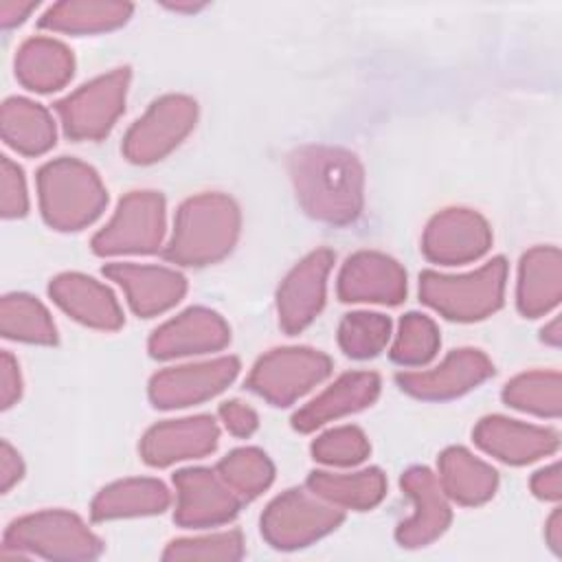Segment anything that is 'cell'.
<instances>
[{
  "instance_id": "cell-1",
  "label": "cell",
  "mask_w": 562,
  "mask_h": 562,
  "mask_svg": "<svg viewBox=\"0 0 562 562\" xmlns=\"http://www.w3.org/2000/svg\"><path fill=\"white\" fill-rule=\"evenodd\" d=\"M296 200L318 222L345 226L362 213L364 171L356 154L329 145H303L288 156Z\"/></svg>"
},
{
  "instance_id": "cell-2",
  "label": "cell",
  "mask_w": 562,
  "mask_h": 562,
  "mask_svg": "<svg viewBox=\"0 0 562 562\" xmlns=\"http://www.w3.org/2000/svg\"><path fill=\"white\" fill-rule=\"evenodd\" d=\"M239 226V209L228 195H193L178 206L173 231L162 255L178 266L200 268L215 263L233 250Z\"/></svg>"
},
{
  "instance_id": "cell-3",
  "label": "cell",
  "mask_w": 562,
  "mask_h": 562,
  "mask_svg": "<svg viewBox=\"0 0 562 562\" xmlns=\"http://www.w3.org/2000/svg\"><path fill=\"white\" fill-rule=\"evenodd\" d=\"M40 211L55 231H79L92 224L108 204L99 173L77 158H55L37 171Z\"/></svg>"
},
{
  "instance_id": "cell-4",
  "label": "cell",
  "mask_w": 562,
  "mask_h": 562,
  "mask_svg": "<svg viewBox=\"0 0 562 562\" xmlns=\"http://www.w3.org/2000/svg\"><path fill=\"white\" fill-rule=\"evenodd\" d=\"M507 261L494 257L468 274H439L432 270L419 277V299L448 321L472 323L494 314L503 305Z\"/></svg>"
},
{
  "instance_id": "cell-5",
  "label": "cell",
  "mask_w": 562,
  "mask_h": 562,
  "mask_svg": "<svg viewBox=\"0 0 562 562\" xmlns=\"http://www.w3.org/2000/svg\"><path fill=\"white\" fill-rule=\"evenodd\" d=\"M2 551L33 553L48 560H92L103 551V542L77 514L44 509L13 520L4 531Z\"/></svg>"
},
{
  "instance_id": "cell-6",
  "label": "cell",
  "mask_w": 562,
  "mask_h": 562,
  "mask_svg": "<svg viewBox=\"0 0 562 562\" xmlns=\"http://www.w3.org/2000/svg\"><path fill=\"white\" fill-rule=\"evenodd\" d=\"M345 514L314 492L285 490L261 514V536L274 549H301L327 536L342 522Z\"/></svg>"
},
{
  "instance_id": "cell-7",
  "label": "cell",
  "mask_w": 562,
  "mask_h": 562,
  "mask_svg": "<svg viewBox=\"0 0 562 562\" xmlns=\"http://www.w3.org/2000/svg\"><path fill=\"white\" fill-rule=\"evenodd\" d=\"M331 373V360L310 347H279L261 356L246 386L272 406H290Z\"/></svg>"
},
{
  "instance_id": "cell-8",
  "label": "cell",
  "mask_w": 562,
  "mask_h": 562,
  "mask_svg": "<svg viewBox=\"0 0 562 562\" xmlns=\"http://www.w3.org/2000/svg\"><path fill=\"white\" fill-rule=\"evenodd\" d=\"M130 68L105 72L55 103L64 134L72 140H99L110 134L125 110Z\"/></svg>"
},
{
  "instance_id": "cell-9",
  "label": "cell",
  "mask_w": 562,
  "mask_h": 562,
  "mask_svg": "<svg viewBox=\"0 0 562 562\" xmlns=\"http://www.w3.org/2000/svg\"><path fill=\"white\" fill-rule=\"evenodd\" d=\"M165 237V198L158 191H132L121 198L112 220L92 237V252L145 255L156 252Z\"/></svg>"
},
{
  "instance_id": "cell-10",
  "label": "cell",
  "mask_w": 562,
  "mask_h": 562,
  "mask_svg": "<svg viewBox=\"0 0 562 562\" xmlns=\"http://www.w3.org/2000/svg\"><path fill=\"white\" fill-rule=\"evenodd\" d=\"M198 103L184 94H165L127 130L123 154L130 162L149 165L176 149L193 130Z\"/></svg>"
},
{
  "instance_id": "cell-11",
  "label": "cell",
  "mask_w": 562,
  "mask_h": 562,
  "mask_svg": "<svg viewBox=\"0 0 562 562\" xmlns=\"http://www.w3.org/2000/svg\"><path fill=\"white\" fill-rule=\"evenodd\" d=\"M239 373L235 356L169 367L149 380V400L156 408H182L222 393Z\"/></svg>"
},
{
  "instance_id": "cell-12",
  "label": "cell",
  "mask_w": 562,
  "mask_h": 562,
  "mask_svg": "<svg viewBox=\"0 0 562 562\" xmlns=\"http://www.w3.org/2000/svg\"><path fill=\"white\" fill-rule=\"evenodd\" d=\"M492 246V231L483 215L472 209H443L437 213L422 237V252L435 263H468L483 257Z\"/></svg>"
},
{
  "instance_id": "cell-13",
  "label": "cell",
  "mask_w": 562,
  "mask_h": 562,
  "mask_svg": "<svg viewBox=\"0 0 562 562\" xmlns=\"http://www.w3.org/2000/svg\"><path fill=\"white\" fill-rule=\"evenodd\" d=\"M334 266V252L318 248L303 257L281 281L277 292L279 325L288 334L303 331L325 305L327 274Z\"/></svg>"
},
{
  "instance_id": "cell-14",
  "label": "cell",
  "mask_w": 562,
  "mask_h": 562,
  "mask_svg": "<svg viewBox=\"0 0 562 562\" xmlns=\"http://www.w3.org/2000/svg\"><path fill=\"white\" fill-rule=\"evenodd\" d=\"M178 503L173 520L180 527H213L237 516L244 503L217 474L209 468H184L173 474Z\"/></svg>"
},
{
  "instance_id": "cell-15",
  "label": "cell",
  "mask_w": 562,
  "mask_h": 562,
  "mask_svg": "<svg viewBox=\"0 0 562 562\" xmlns=\"http://www.w3.org/2000/svg\"><path fill=\"white\" fill-rule=\"evenodd\" d=\"M336 292L345 303L400 305L406 296V272L384 252L358 250L342 263Z\"/></svg>"
},
{
  "instance_id": "cell-16",
  "label": "cell",
  "mask_w": 562,
  "mask_h": 562,
  "mask_svg": "<svg viewBox=\"0 0 562 562\" xmlns=\"http://www.w3.org/2000/svg\"><path fill=\"white\" fill-rule=\"evenodd\" d=\"M494 375L492 360L472 347L450 351L443 362L430 371L397 373L395 382L402 391L419 400L459 397Z\"/></svg>"
},
{
  "instance_id": "cell-17",
  "label": "cell",
  "mask_w": 562,
  "mask_h": 562,
  "mask_svg": "<svg viewBox=\"0 0 562 562\" xmlns=\"http://www.w3.org/2000/svg\"><path fill=\"white\" fill-rule=\"evenodd\" d=\"M220 428L211 415L167 419L151 426L138 446L147 465L167 468L176 461L200 459L217 448Z\"/></svg>"
},
{
  "instance_id": "cell-18",
  "label": "cell",
  "mask_w": 562,
  "mask_h": 562,
  "mask_svg": "<svg viewBox=\"0 0 562 562\" xmlns=\"http://www.w3.org/2000/svg\"><path fill=\"white\" fill-rule=\"evenodd\" d=\"M402 490L413 501V516L400 522L395 538L406 549L426 547L437 540L450 525L452 512L439 479L426 465L408 468L400 479Z\"/></svg>"
},
{
  "instance_id": "cell-19",
  "label": "cell",
  "mask_w": 562,
  "mask_h": 562,
  "mask_svg": "<svg viewBox=\"0 0 562 562\" xmlns=\"http://www.w3.org/2000/svg\"><path fill=\"white\" fill-rule=\"evenodd\" d=\"M474 443L498 461L525 465L558 450L560 435L553 428L522 424L503 415L483 417L472 430Z\"/></svg>"
},
{
  "instance_id": "cell-20",
  "label": "cell",
  "mask_w": 562,
  "mask_h": 562,
  "mask_svg": "<svg viewBox=\"0 0 562 562\" xmlns=\"http://www.w3.org/2000/svg\"><path fill=\"white\" fill-rule=\"evenodd\" d=\"M231 329L226 321L206 307H189L176 318L162 323L149 336V353L158 360L206 353L226 347Z\"/></svg>"
},
{
  "instance_id": "cell-21",
  "label": "cell",
  "mask_w": 562,
  "mask_h": 562,
  "mask_svg": "<svg viewBox=\"0 0 562 562\" xmlns=\"http://www.w3.org/2000/svg\"><path fill=\"white\" fill-rule=\"evenodd\" d=\"M103 274L123 288L132 312L143 318L167 312L187 292V279L162 266L108 263Z\"/></svg>"
},
{
  "instance_id": "cell-22",
  "label": "cell",
  "mask_w": 562,
  "mask_h": 562,
  "mask_svg": "<svg viewBox=\"0 0 562 562\" xmlns=\"http://www.w3.org/2000/svg\"><path fill=\"white\" fill-rule=\"evenodd\" d=\"M380 395V375L373 371L342 373L331 386L318 393L312 402L292 415V426L299 432H312L318 426L349 413L371 406Z\"/></svg>"
},
{
  "instance_id": "cell-23",
  "label": "cell",
  "mask_w": 562,
  "mask_h": 562,
  "mask_svg": "<svg viewBox=\"0 0 562 562\" xmlns=\"http://www.w3.org/2000/svg\"><path fill=\"white\" fill-rule=\"evenodd\" d=\"M50 299L81 325L114 331L123 325V312L110 288L81 272L57 274L48 285Z\"/></svg>"
},
{
  "instance_id": "cell-24",
  "label": "cell",
  "mask_w": 562,
  "mask_h": 562,
  "mask_svg": "<svg viewBox=\"0 0 562 562\" xmlns=\"http://www.w3.org/2000/svg\"><path fill=\"white\" fill-rule=\"evenodd\" d=\"M562 299V255L555 246L527 250L518 266L516 305L527 318L551 312Z\"/></svg>"
},
{
  "instance_id": "cell-25",
  "label": "cell",
  "mask_w": 562,
  "mask_h": 562,
  "mask_svg": "<svg viewBox=\"0 0 562 562\" xmlns=\"http://www.w3.org/2000/svg\"><path fill=\"white\" fill-rule=\"evenodd\" d=\"M75 70L70 48L53 37H31L15 55V77L33 92H53L64 88Z\"/></svg>"
},
{
  "instance_id": "cell-26",
  "label": "cell",
  "mask_w": 562,
  "mask_h": 562,
  "mask_svg": "<svg viewBox=\"0 0 562 562\" xmlns=\"http://www.w3.org/2000/svg\"><path fill=\"white\" fill-rule=\"evenodd\" d=\"M169 490L158 479H123L105 485L90 505L97 522L132 516H151L169 507Z\"/></svg>"
},
{
  "instance_id": "cell-27",
  "label": "cell",
  "mask_w": 562,
  "mask_h": 562,
  "mask_svg": "<svg viewBox=\"0 0 562 562\" xmlns=\"http://www.w3.org/2000/svg\"><path fill=\"white\" fill-rule=\"evenodd\" d=\"M439 483L452 501L461 505H481L494 496L498 474L470 450L452 446L439 454Z\"/></svg>"
},
{
  "instance_id": "cell-28",
  "label": "cell",
  "mask_w": 562,
  "mask_h": 562,
  "mask_svg": "<svg viewBox=\"0 0 562 562\" xmlns=\"http://www.w3.org/2000/svg\"><path fill=\"white\" fill-rule=\"evenodd\" d=\"M134 7L130 2H112V0H64L48 7V11L40 18V29L70 33V35H88L103 33L123 26Z\"/></svg>"
},
{
  "instance_id": "cell-29",
  "label": "cell",
  "mask_w": 562,
  "mask_h": 562,
  "mask_svg": "<svg viewBox=\"0 0 562 562\" xmlns=\"http://www.w3.org/2000/svg\"><path fill=\"white\" fill-rule=\"evenodd\" d=\"M2 140L24 156H40L55 145V123L50 112L24 97H11L0 114Z\"/></svg>"
},
{
  "instance_id": "cell-30",
  "label": "cell",
  "mask_w": 562,
  "mask_h": 562,
  "mask_svg": "<svg viewBox=\"0 0 562 562\" xmlns=\"http://www.w3.org/2000/svg\"><path fill=\"white\" fill-rule=\"evenodd\" d=\"M307 487L323 501L347 507V509H371L386 494V476L380 468H367L353 474H334V472H312L307 476Z\"/></svg>"
},
{
  "instance_id": "cell-31",
  "label": "cell",
  "mask_w": 562,
  "mask_h": 562,
  "mask_svg": "<svg viewBox=\"0 0 562 562\" xmlns=\"http://www.w3.org/2000/svg\"><path fill=\"white\" fill-rule=\"evenodd\" d=\"M0 331L4 338L35 342V345H55L57 329L48 310L33 296L15 292L7 294L0 303Z\"/></svg>"
},
{
  "instance_id": "cell-32",
  "label": "cell",
  "mask_w": 562,
  "mask_h": 562,
  "mask_svg": "<svg viewBox=\"0 0 562 562\" xmlns=\"http://www.w3.org/2000/svg\"><path fill=\"white\" fill-rule=\"evenodd\" d=\"M503 402L512 408L560 417L562 413V380L558 371H527L512 378L503 389Z\"/></svg>"
},
{
  "instance_id": "cell-33",
  "label": "cell",
  "mask_w": 562,
  "mask_h": 562,
  "mask_svg": "<svg viewBox=\"0 0 562 562\" xmlns=\"http://www.w3.org/2000/svg\"><path fill=\"white\" fill-rule=\"evenodd\" d=\"M217 474L241 501H252L270 487L274 465L259 448H237L217 463Z\"/></svg>"
},
{
  "instance_id": "cell-34",
  "label": "cell",
  "mask_w": 562,
  "mask_h": 562,
  "mask_svg": "<svg viewBox=\"0 0 562 562\" xmlns=\"http://www.w3.org/2000/svg\"><path fill=\"white\" fill-rule=\"evenodd\" d=\"M391 338V318L378 312H351L338 325L340 349L356 360L378 356Z\"/></svg>"
},
{
  "instance_id": "cell-35",
  "label": "cell",
  "mask_w": 562,
  "mask_h": 562,
  "mask_svg": "<svg viewBox=\"0 0 562 562\" xmlns=\"http://www.w3.org/2000/svg\"><path fill=\"white\" fill-rule=\"evenodd\" d=\"M439 345L441 338L435 321L426 314L408 312L400 321V331L391 347V358L402 367H422L437 356Z\"/></svg>"
},
{
  "instance_id": "cell-36",
  "label": "cell",
  "mask_w": 562,
  "mask_h": 562,
  "mask_svg": "<svg viewBox=\"0 0 562 562\" xmlns=\"http://www.w3.org/2000/svg\"><path fill=\"white\" fill-rule=\"evenodd\" d=\"M244 555V538L239 529L220 533L178 538L167 544L162 560H239Z\"/></svg>"
},
{
  "instance_id": "cell-37",
  "label": "cell",
  "mask_w": 562,
  "mask_h": 562,
  "mask_svg": "<svg viewBox=\"0 0 562 562\" xmlns=\"http://www.w3.org/2000/svg\"><path fill=\"white\" fill-rule=\"evenodd\" d=\"M371 452L367 435L358 426H338L318 435L312 443V457L327 465H356Z\"/></svg>"
},
{
  "instance_id": "cell-38",
  "label": "cell",
  "mask_w": 562,
  "mask_h": 562,
  "mask_svg": "<svg viewBox=\"0 0 562 562\" xmlns=\"http://www.w3.org/2000/svg\"><path fill=\"white\" fill-rule=\"evenodd\" d=\"M0 211L7 220L22 217L29 211L24 173L7 156L0 158Z\"/></svg>"
},
{
  "instance_id": "cell-39",
  "label": "cell",
  "mask_w": 562,
  "mask_h": 562,
  "mask_svg": "<svg viewBox=\"0 0 562 562\" xmlns=\"http://www.w3.org/2000/svg\"><path fill=\"white\" fill-rule=\"evenodd\" d=\"M220 419L224 422L226 430L231 435H235V437H250L257 430V426H259L257 413L248 404H244L239 400L224 402L220 406Z\"/></svg>"
},
{
  "instance_id": "cell-40",
  "label": "cell",
  "mask_w": 562,
  "mask_h": 562,
  "mask_svg": "<svg viewBox=\"0 0 562 562\" xmlns=\"http://www.w3.org/2000/svg\"><path fill=\"white\" fill-rule=\"evenodd\" d=\"M22 395V375L15 358L9 351L0 356V402L2 408H11Z\"/></svg>"
},
{
  "instance_id": "cell-41",
  "label": "cell",
  "mask_w": 562,
  "mask_h": 562,
  "mask_svg": "<svg viewBox=\"0 0 562 562\" xmlns=\"http://www.w3.org/2000/svg\"><path fill=\"white\" fill-rule=\"evenodd\" d=\"M531 492L542 501H560L562 496V470L560 463H551L531 476Z\"/></svg>"
},
{
  "instance_id": "cell-42",
  "label": "cell",
  "mask_w": 562,
  "mask_h": 562,
  "mask_svg": "<svg viewBox=\"0 0 562 562\" xmlns=\"http://www.w3.org/2000/svg\"><path fill=\"white\" fill-rule=\"evenodd\" d=\"M24 474V463L9 441L0 443V490L9 492Z\"/></svg>"
},
{
  "instance_id": "cell-43",
  "label": "cell",
  "mask_w": 562,
  "mask_h": 562,
  "mask_svg": "<svg viewBox=\"0 0 562 562\" xmlns=\"http://www.w3.org/2000/svg\"><path fill=\"white\" fill-rule=\"evenodd\" d=\"M37 7V2H20V0H4L0 2V24L2 29L18 26L29 18V13Z\"/></svg>"
},
{
  "instance_id": "cell-44",
  "label": "cell",
  "mask_w": 562,
  "mask_h": 562,
  "mask_svg": "<svg viewBox=\"0 0 562 562\" xmlns=\"http://www.w3.org/2000/svg\"><path fill=\"white\" fill-rule=\"evenodd\" d=\"M544 538L549 547L560 555L562 553V509H553V514L549 516L544 527Z\"/></svg>"
},
{
  "instance_id": "cell-45",
  "label": "cell",
  "mask_w": 562,
  "mask_h": 562,
  "mask_svg": "<svg viewBox=\"0 0 562 562\" xmlns=\"http://www.w3.org/2000/svg\"><path fill=\"white\" fill-rule=\"evenodd\" d=\"M542 340L558 347L562 340V331H560V318H553L549 325L542 327Z\"/></svg>"
},
{
  "instance_id": "cell-46",
  "label": "cell",
  "mask_w": 562,
  "mask_h": 562,
  "mask_svg": "<svg viewBox=\"0 0 562 562\" xmlns=\"http://www.w3.org/2000/svg\"><path fill=\"white\" fill-rule=\"evenodd\" d=\"M169 9H173V11H198V9H202L204 4H167Z\"/></svg>"
}]
</instances>
